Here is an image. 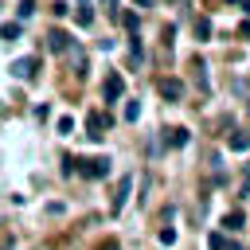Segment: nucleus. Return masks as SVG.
Listing matches in <instances>:
<instances>
[{
  "label": "nucleus",
  "mask_w": 250,
  "mask_h": 250,
  "mask_svg": "<svg viewBox=\"0 0 250 250\" xmlns=\"http://www.w3.org/2000/svg\"><path fill=\"white\" fill-rule=\"evenodd\" d=\"M0 39H20V23H4L0 27Z\"/></svg>",
  "instance_id": "nucleus-13"
},
{
  "label": "nucleus",
  "mask_w": 250,
  "mask_h": 250,
  "mask_svg": "<svg viewBox=\"0 0 250 250\" xmlns=\"http://www.w3.org/2000/svg\"><path fill=\"white\" fill-rule=\"evenodd\" d=\"M98 250H121V246H117V242H105V246H98Z\"/></svg>",
  "instance_id": "nucleus-18"
},
{
  "label": "nucleus",
  "mask_w": 250,
  "mask_h": 250,
  "mask_svg": "<svg viewBox=\"0 0 250 250\" xmlns=\"http://www.w3.org/2000/svg\"><path fill=\"white\" fill-rule=\"evenodd\" d=\"M35 70H39V59H35V55H23V59L12 62V78H20V82H31Z\"/></svg>",
  "instance_id": "nucleus-2"
},
{
  "label": "nucleus",
  "mask_w": 250,
  "mask_h": 250,
  "mask_svg": "<svg viewBox=\"0 0 250 250\" xmlns=\"http://www.w3.org/2000/svg\"><path fill=\"white\" fill-rule=\"evenodd\" d=\"M102 4H105V8H113V4H117V0H102Z\"/></svg>",
  "instance_id": "nucleus-19"
},
{
  "label": "nucleus",
  "mask_w": 250,
  "mask_h": 250,
  "mask_svg": "<svg viewBox=\"0 0 250 250\" xmlns=\"http://www.w3.org/2000/svg\"><path fill=\"white\" fill-rule=\"evenodd\" d=\"M74 168H78L86 180H102V176L109 172V160H105V156H98V160H74Z\"/></svg>",
  "instance_id": "nucleus-3"
},
{
  "label": "nucleus",
  "mask_w": 250,
  "mask_h": 250,
  "mask_svg": "<svg viewBox=\"0 0 250 250\" xmlns=\"http://www.w3.org/2000/svg\"><path fill=\"white\" fill-rule=\"evenodd\" d=\"M168 145H172V148H184V145H188V129H172Z\"/></svg>",
  "instance_id": "nucleus-11"
},
{
  "label": "nucleus",
  "mask_w": 250,
  "mask_h": 250,
  "mask_svg": "<svg viewBox=\"0 0 250 250\" xmlns=\"http://www.w3.org/2000/svg\"><path fill=\"white\" fill-rule=\"evenodd\" d=\"M121 20H125V27H129V31H133V35H137V16H133V12H125V16H121Z\"/></svg>",
  "instance_id": "nucleus-16"
},
{
  "label": "nucleus",
  "mask_w": 250,
  "mask_h": 250,
  "mask_svg": "<svg viewBox=\"0 0 250 250\" xmlns=\"http://www.w3.org/2000/svg\"><path fill=\"white\" fill-rule=\"evenodd\" d=\"M160 94H164L168 102H180V98H184V82H180V78H164V82H160Z\"/></svg>",
  "instance_id": "nucleus-5"
},
{
  "label": "nucleus",
  "mask_w": 250,
  "mask_h": 250,
  "mask_svg": "<svg viewBox=\"0 0 250 250\" xmlns=\"http://www.w3.org/2000/svg\"><path fill=\"white\" fill-rule=\"evenodd\" d=\"M78 23H82V27L94 23V8H90V0H78Z\"/></svg>",
  "instance_id": "nucleus-8"
},
{
  "label": "nucleus",
  "mask_w": 250,
  "mask_h": 250,
  "mask_svg": "<svg viewBox=\"0 0 250 250\" xmlns=\"http://www.w3.org/2000/svg\"><path fill=\"white\" fill-rule=\"evenodd\" d=\"M137 4H152V0H137Z\"/></svg>",
  "instance_id": "nucleus-20"
},
{
  "label": "nucleus",
  "mask_w": 250,
  "mask_h": 250,
  "mask_svg": "<svg viewBox=\"0 0 250 250\" xmlns=\"http://www.w3.org/2000/svg\"><path fill=\"white\" fill-rule=\"evenodd\" d=\"M129 188H133V176H125V180L117 184V195H113V211H121V207H125V199H129Z\"/></svg>",
  "instance_id": "nucleus-7"
},
{
  "label": "nucleus",
  "mask_w": 250,
  "mask_h": 250,
  "mask_svg": "<svg viewBox=\"0 0 250 250\" xmlns=\"http://www.w3.org/2000/svg\"><path fill=\"white\" fill-rule=\"evenodd\" d=\"M223 227H227V230L234 234V230L242 227V211H227V219H223Z\"/></svg>",
  "instance_id": "nucleus-10"
},
{
  "label": "nucleus",
  "mask_w": 250,
  "mask_h": 250,
  "mask_svg": "<svg viewBox=\"0 0 250 250\" xmlns=\"http://www.w3.org/2000/svg\"><path fill=\"white\" fill-rule=\"evenodd\" d=\"M121 94H125V78H121L117 70H109L105 82H102V98H105V105H109V102H121Z\"/></svg>",
  "instance_id": "nucleus-1"
},
{
  "label": "nucleus",
  "mask_w": 250,
  "mask_h": 250,
  "mask_svg": "<svg viewBox=\"0 0 250 250\" xmlns=\"http://www.w3.org/2000/svg\"><path fill=\"white\" fill-rule=\"evenodd\" d=\"M195 35H199V39H211V20L199 16V20H195Z\"/></svg>",
  "instance_id": "nucleus-12"
},
{
  "label": "nucleus",
  "mask_w": 250,
  "mask_h": 250,
  "mask_svg": "<svg viewBox=\"0 0 250 250\" xmlns=\"http://www.w3.org/2000/svg\"><path fill=\"white\" fill-rule=\"evenodd\" d=\"M137 113H141V105H137V102H129V105H125V121H137Z\"/></svg>",
  "instance_id": "nucleus-15"
},
{
  "label": "nucleus",
  "mask_w": 250,
  "mask_h": 250,
  "mask_svg": "<svg viewBox=\"0 0 250 250\" xmlns=\"http://www.w3.org/2000/svg\"><path fill=\"white\" fill-rule=\"evenodd\" d=\"M211 250H227V234H223V230L211 234Z\"/></svg>",
  "instance_id": "nucleus-14"
},
{
  "label": "nucleus",
  "mask_w": 250,
  "mask_h": 250,
  "mask_svg": "<svg viewBox=\"0 0 250 250\" xmlns=\"http://www.w3.org/2000/svg\"><path fill=\"white\" fill-rule=\"evenodd\" d=\"M31 12H35V4H31V0H23V4H20V16H23V20H27V16H31Z\"/></svg>",
  "instance_id": "nucleus-17"
},
{
  "label": "nucleus",
  "mask_w": 250,
  "mask_h": 250,
  "mask_svg": "<svg viewBox=\"0 0 250 250\" xmlns=\"http://www.w3.org/2000/svg\"><path fill=\"white\" fill-rule=\"evenodd\" d=\"M105 125H109V113H90V117H86V129H90V141H102V137H105V133H102Z\"/></svg>",
  "instance_id": "nucleus-4"
},
{
  "label": "nucleus",
  "mask_w": 250,
  "mask_h": 250,
  "mask_svg": "<svg viewBox=\"0 0 250 250\" xmlns=\"http://www.w3.org/2000/svg\"><path fill=\"white\" fill-rule=\"evenodd\" d=\"M47 47H51V51H66V47H70V35H66L62 27H55V31H47Z\"/></svg>",
  "instance_id": "nucleus-6"
},
{
  "label": "nucleus",
  "mask_w": 250,
  "mask_h": 250,
  "mask_svg": "<svg viewBox=\"0 0 250 250\" xmlns=\"http://www.w3.org/2000/svg\"><path fill=\"white\" fill-rule=\"evenodd\" d=\"M250 148V137L246 133H230V152H246Z\"/></svg>",
  "instance_id": "nucleus-9"
}]
</instances>
